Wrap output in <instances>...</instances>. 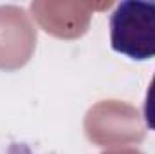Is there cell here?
Instances as JSON below:
<instances>
[{
    "instance_id": "cell-1",
    "label": "cell",
    "mask_w": 155,
    "mask_h": 154,
    "mask_svg": "<svg viewBox=\"0 0 155 154\" xmlns=\"http://www.w3.org/2000/svg\"><path fill=\"white\" fill-rule=\"evenodd\" d=\"M110 44L116 53L137 62L155 58V2L117 4L110 15Z\"/></svg>"
},
{
    "instance_id": "cell-2",
    "label": "cell",
    "mask_w": 155,
    "mask_h": 154,
    "mask_svg": "<svg viewBox=\"0 0 155 154\" xmlns=\"http://www.w3.org/2000/svg\"><path fill=\"white\" fill-rule=\"evenodd\" d=\"M143 116L144 123L150 131H155V75L148 85L146 98H144V107H143Z\"/></svg>"
}]
</instances>
